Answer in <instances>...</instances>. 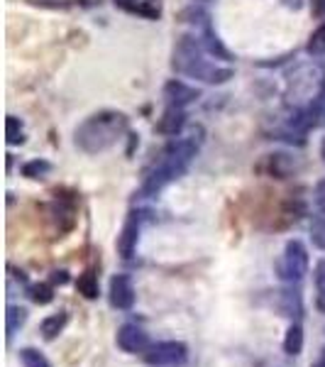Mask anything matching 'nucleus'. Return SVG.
Here are the masks:
<instances>
[{
    "mask_svg": "<svg viewBox=\"0 0 325 367\" xmlns=\"http://www.w3.org/2000/svg\"><path fill=\"white\" fill-rule=\"evenodd\" d=\"M115 343L117 348L122 350V353L127 355H142L144 350H147L152 343H149V336L144 329H139L137 324H122L120 329H117V336H115Z\"/></svg>",
    "mask_w": 325,
    "mask_h": 367,
    "instance_id": "7",
    "label": "nucleus"
},
{
    "mask_svg": "<svg viewBox=\"0 0 325 367\" xmlns=\"http://www.w3.org/2000/svg\"><path fill=\"white\" fill-rule=\"evenodd\" d=\"M142 360L149 367H181L188 360V346L181 341L152 343L142 353Z\"/></svg>",
    "mask_w": 325,
    "mask_h": 367,
    "instance_id": "6",
    "label": "nucleus"
},
{
    "mask_svg": "<svg viewBox=\"0 0 325 367\" xmlns=\"http://www.w3.org/2000/svg\"><path fill=\"white\" fill-rule=\"evenodd\" d=\"M313 279H316V289L325 291V259L316 264V272H313Z\"/></svg>",
    "mask_w": 325,
    "mask_h": 367,
    "instance_id": "25",
    "label": "nucleus"
},
{
    "mask_svg": "<svg viewBox=\"0 0 325 367\" xmlns=\"http://www.w3.org/2000/svg\"><path fill=\"white\" fill-rule=\"evenodd\" d=\"M274 309L279 311V316H287L291 321H299L304 316V299H301L299 289L287 286V289L274 291Z\"/></svg>",
    "mask_w": 325,
    "mask_h": 367,
    "instance_id": "9",
    "label": "nucleus"
},
{
    "mask_svg": "<svg viewBox=\"0 0 325 367\" xmlns=\"http://www.w3.org/2000/svg\"><path fill=\"white\" fill-rule=\"evenodd\" d=\"M20 363H22V367H52V363H49L37 348H22Z\"/></svg>",
    "mask_w": 325,
    "mask_h": 367,
    "instance_id": "20",
    "label": "nucleus"
},
{
    "mask_svg": "<svg viewBox=\"0 0 325 367\" xmlns=\"http://www.w3.org/2000/svg\"><path fill=\"white\" fill-rule=\"evenodd\" d=\"M27 296L37 304V306H47V304L54 301V284L52 281H39V284H30L27 286Z\"/></svg>",
    "mask_w": 325,
    "mask_h": 367,
    "instance_id": "17",
    "label": "nucleus"
},
{
    "mask_svg": "<svg viewBox=\"0 0 325 367\" xmlns=\"http://www.w3.org/2000/svg\"><path fill=\"white\" fill-rule=\"evenodd\" d=\"M321 157H323V162H325V138H323V143H321Z\"/></svg>",
    "mask_w": 325,
    "mask_h": 367,
    "instance_id": "31",
    "label": "nucleus"
},
{
    "mask_svg": "<svg viewBox=\"0 0 325 367\" xmlns=\"http://www.w3.org/2000/svg\"><path fill=\"white\" fill-rule=\"evenodd\" d=\"M311 240L316 247L325 250V218H313L311 220Z\"/></svg>",
    "mask_w": 325,
    "mask_h": 367,
    "instance_id": "23",
    "label": "nucleus"
},
{
    "mask_svg": "<svg viewBox=\"0 0 325 367\" xmlns=\"http://www.w3.org/2000/svg\"><path fill=\"white\" fill-rule=\"evenodd\" d=\"M313 203H316V208L325 216V179L316 184V189H313Z\"/></svg>",
    "mask_w": 325,
    "mask_h": 367,
    "instance_id": "24",
    "label": "nucleus"
},
{
    "mask_svg": "<svg viewBox=\"0 0 325 367\" xmlns=\"http://www.w3.org/2000/svg\"><path fill=\"white\" fill-rule=\"evenodd\" d=\"M203 143V130L196 128L188 138H179L171 145H166V150L159 155V160L154 162V167L147 172L142 184V194L144 196H156L159 191H164L166 186L176 179H181L188 172L191 162L196 160Z\"/></svg>",
    "mask_w": 325,
    "mask_h": 367,
    "instance_id": "1",
    "label": "nucleus"
},
{
    "mask_svg": "<svg viewBox=\"0 0 325 367\" xmlns=\"http://www.w3.org/2000/svg\"><path fill=\"white\" fill-rule=\"evenodd\" d=\"M137 240H139V213L132 211L130 216H127L125 225H122L120 235H117V255H120L122 259L134 257Z\"/></svg>",
    "mask_w": 325,
    "mask_h": 367,
    "instance_id": "10",
    "label": "nucleus"
},
{
    "mask_svg": "<svg viewBox=\"0 0 325 367\" xmlns=\"http://www.w3.org/2000/svg\"><path fill=\"white\" fill-rule=\"evenodd\" d=\"M127 133V118L117 110H100L76 128V147L86 155L110 150Z\"/></svg>",
    "mask_w": 325,
    "mask_h": 367,
    "instance_id": "2",
    "label": "nucleus"
},
{
    "mask_svg": "<svg viewBox=\"0 0 325 367\" xmlns=\"http://www.w3.org/2000/svg\"><path fill=\"white\" fill-rule=\"evenodd\" d=\"M174 71L183 76L198 78L206 83H225L233 78V69L228 66H215L206 59V47L201 37H181L174 47Z\"/></svg>",
    "mask_w": 325,
    "mask_h": 367,
    "instance_id": "3",
    "label": "nucleus"
},
{
    "mask_svg": "<svg viewBox=\"0 0 325 367\" xmlns=\"http://www.w3.org/2000/svg\"><path fill=\"white\" fill-rule=\"evenodd\" d=\"M306 115H308V120H311V128L325 125V88L321 91V95H318V98L306 108Z\"/></svg>",
    "mask_w": 325,
    "mask_h": 367,
    "instance_id": "18",
    "label": "nucleus"
},
{
    "mask_svg": "<svg viewBox=\"0 0 325 367\" xmlns=\"http://www.w3.org/2000/svg\"><path fill=\"white\" fill-rule=\"evenodd\" d=\"M325 88V73L321 66H299L287 78V100L296 110H306Z\"/></svg>",
    "mask_w": 325,
    "mask_h": 367,
    "instance_id": "4",
    "label": "nucleus"
},
{
    "mask_svg": "<svg viewBox=\"0 0 325 367\" xmlns=\"http://www.w3.org/2000/svg\"><path fill=\"white\" fill-rule=\"evenodd\" d=\"M164 98L169 100V105H179V108H183V105L198 100L201 93L196 91V88L186 86L183 81H176V78H174V81H169L164 86Z\"/></svg>",
    "mask_w": 325,
    "mask_h": 367,
    "instance_id": "11",
    "label": "nucleus"
},
{
    "mask_svg": "<svg viewBox=\"0 0 325 367\" xmlns=\"http://www.w3.org/2000/svg\"><path fill=\"white\" fill-rule=\"evenodd\" d=\"M115 5H120V8L130 10V13H137V8L142 3H137V0H115Z\"/></svg>",
    "mask_w": 325,
    "mask_h": 367,
    "instance_id": "26",
    "label": "nucleus"
},
{
    "mask_svg": "<svg viewBox=\"0 0 325 367\" xmlns=\"http://www.w3.org/2000/svg\"><path fill=\"white\" fill-rule=\"evenodd\" d=\"M25 324H27V309L10 304V306L5 309V338H8V343L13 341L15 333H20V329Z\"/></svg>",
    "mask_w": 325,
    "mask_h": 367,
    "instance_id": "14",
    "label": "nucleus"
},
{
    "mask_svg": "<svg viewBox=\"0 0 325 367\" xmlns=\"http://www.w3.org/2000/svg\"><path fill=\"white\" fill-rule=\"evenodd\" d=\"M49 172H52V165H49L47 160H32L22 167V174H25L27 179H44Z\"/></svg>",
    "mask_w": 325,
    "mask_h": 367,
    "instance_id": "21",
    "label": "nucleus"
},
{
    "mask_svg": "<svg viewBox=\"0 0 325 367\" xmlns=\"http://www.w3.org/2000/svg\"><path fill=\"white\" fill-rule=\"evenodd\" d=\"M316 309L321 314H325V291L323 289H318V296H316Z\"/></svg>",
    "mask_w": 325,
    "mask_h": 367,
    "instance_id": "28",
    "label": "nucleus"
},
{
    "mask_svg": "<svg viewBox=\"0 0 325 367\" xmlns=\"http://www.w3.org/2000/svg\"><path fill=\"white\" fill-rule=\"evenodd\" d=\"M76 291L81 294L83 299H88V301L98 299V296H100V281H98V274L93 272V269H86V272L78 274V279H76Z\"/></svg>",
    "mask_w": 325,
    "mask_h": 367,
    "instance_id": "15",
    "label": "nucleus"
},
{
    "mask_svg": "<svg viewBox=\"0 0 325 367\" xmlns=\"http://www.w3.org/2000/svg\"><path fill=\"white\" fill-rule=\"evenodd\" d=\"M304 326L299 324V321H294V324L289 326L287 336H284V353L291 355V358H296V355L304 353Z\"/></svg>",
    "mask_w": 325,
    "mask_h": 367,
    "instance_id": "16",
    "label": "nucleus"
},
{
    "mask_svg": "<svg viewBox=\"0 0 325 367\" xmlns=\"http://www.w3.org/2000/svg\"><path fill=\"white\" fill-rule=\"evenodd\" d=\"M183 125H186V113H183V108L169 105V108L164 110V115L159 118V123H156V130H159L161 135H166V138H176L183 130Z\"/></svg>",
    "mask_w": 325,
    "mask_h": 367,
    "instance_id": "12",
    "label": "nucleus"
},
{
    "mask_svg": "<svg viewBox=\"0 0 325 367\" xmlns=\"http://www.w3.org/2000/svg\"><path fill=\"white\" fill-rule=\"evenodd\" d=\"M5 138H8V145L25 143V128H22L20 118L8 115V120H5Z\"/></svg>",
    "mask_w": 325,
    "mask_h": 367,
    "instance_id": "19",
    "label": "nucleus"
},
{
    "mask_svg": "<svg viewBox=\"0 0 325 367\" xmlns=\"http://www.w3.org/2000/svg\"><path fill=\"white\" fill-rule=\"evenodd\" d=\"M308 272V250L301 240H289L277 262V276L287 284H299Z\"/></svg>",
    "mask_w": 325,
    "mask_h": 367,
    "instance_id": "5",
    "label": "nucleus"
},
{
    "mask_svg": "<svg viewBox=\"0 0 325 367\" xmlns=\"http://www.w3.org/2000/svg\"><path fill=\"white\" fill-rule=\"evenodd\" d=\"M316 367H325V350L321 353V360H318V365Z\"/></svg>",
    "mask_w": 325,
    "mask_h": 367,
    "instance_id": "30",
    "label": "nucleus"
},
{
    "mask_svg": "<svg viewBox=\"0 0 325 367\" xmlns=\"http://www.w3.org/2000/svg\"><path fill=\"white\" fill-rule=\"evenodd\" d=\"M306 52L311 54V56H323V54H325V25H321V27H318V30L311 35V39H308Z\"/></svg>",
    "mask_w": 325,
    "mask_h": 367,
    "instance_id": "22",
    "label": "nucleus"
},
{
    "mask_svg": "<svg viewBox=\"0 0 325 367\" xmlns=\"http://www.w3.org/2000/svg\"><path fill=\"white\" fill-rule=\"evenodd\" d=\"M108 296H110V306L113 309H117V311H130V309L134 306V299H137L130 276L115 274L113 279H110Z\"/></svg>",
    "mask_w": 325,
    "mask_h": 367,
    "instance_id": "8",
    "label": "nucleus"
},
{
    "mask_svg": "<svg viewBox=\"0 0 325 367\" xmlns=\"http://www.w3.org/2000/svg\"><path fill=\"white\" fill-rule=\"evenodd\" d=\"M66 324H69V311L52 314L39 324V333H42L44 341H54V338L66 329Z\"/></svg>",
    "mask_w": 325,
    "mask_h": 367,
    "instance_id": "13",
    "label": "nucleus"
},
{
    "mask_svg": "<svg viewBox=\"0 0 325 367\" xmlns=\"http://www.w3.org/2000/svg\"><path fill=\"white\" fill-rule=\"evenodd\" d=\"M316 10L318 13H325V0H316Z\"/></svg>",
    "mask_w": 325,
    "mask_h": 367,
    "instance_id": "29",
    "label": "nucleus"
},
{
    "mask_svg": "<svg viewBox=\"0 0 325 367\" xmlns=\"http://www.w3.org/2000/svg\"><path fill=\"white\" fill-rule=\"evenodd\" d=\"M66 281H69V272H66V269L52 272V284H66Z\"/></svg>",
    "mask_w": 325,
    "mask_h": 367,
    "instance_id": "27",
    "label": "nucleus"
},
{
    "mask_svg": "<svg viewBox=\"0 0 325 367\" xmlns=\"http://www.w3.org/2000/svg\"><path fill=\"white\" fill-rule=\"evenodd\" d=\"M196 3H208V0H196Z\"/></svg>",
    "mask_w": 325,
    "mask_h": 367,
    "instance_id": "32",
    "label": "nucleus"
}]
</instances>
